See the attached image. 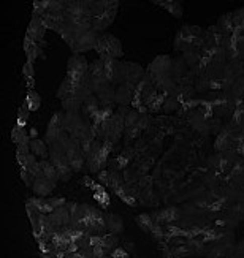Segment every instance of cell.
<instances>
[{
  "label": "cell",
  "instance_id": "obj_1",
  "mask_svg": "<svg viewBox=\"0 0 244 258\" xmlns=\"http://www.w3.org/2000/svg\"><path fill=\"white\" fill-rule=\"evenodd\" d=\"M119 11V0H97L91 5L92 29L98 33L106 32L113 24Z\"/></svg>",
  "mask_w": 244,
  "mask_h": 258
},
{
  "label": "cell",
  "instance_id": "obj_2",
  "mask_svg": "<svg viewBox=\"0 0 244 258\" xmlns=\"http://www.w3.org/2000/svg\"><path fill=\"white\" fill-rule=\"evenodd\" d=\"M95 52L100 59H122L124 55V46H122L120 40L113 35V33L102 32L98 35V41L95 46Z\"/></svg>",
  "mask_w": 244,
  "mask_h": 258
},
{
  "label": "cell",
  "instance_id": "obj_3",
  "mask_svg": "<svg viewBox=\"0 0 244 258\" xmlns=\"http://www.w3.org/2000/svg\"><path fill=\"white\" fill-rule=\"evenodd\" d=\"M205 30L198 26H182L179 30H177L176 37H174V44L173 48L176 52H184L187 49H191L195 46V43L203 37Z\"/></svg>",
  "mask_w": 244,
  "mask_h": 258
},
{
  "label": "cell",
  "instance_id": "obj_4",
  "mask_svg": "<svg viewBox=\"0 0 244 258\" xmlns=\"http://www.w3.org/2000/svg\"><path fill=\"white\" fill-rule=\"evenodd\" d=\"M91 62H87L84 54H72L67 62V76L76 83H86V75Z\"/></svg>",
  "mask_w": 244,
  "mask_h": 258
},
{
  "label": "cell",
  "instance_id": "obj_5",
  "mask_svg": "<svg viewBox=\"0 0 244 258\" xmlns=\"http://www.w3.org/2000/svg\"><path fill=\"white\" fill-rule=\"evenodd\" d=\"M98 35H100V33L97 30H94V29L81 33L80 37H76V40L72 44L70 51L73 54H86L89 51H95L97 41H98Z\"/></svg>",
  "mask_w": 244,
  "mask_h": 258
},
{
  "label": "cell",
  "instance_id": "obj_6",
  "mask_svg": "<svg viewBox=\"0 0 244 258\" xmlns=\"http://www.w3.org/2000/svg\"><path fill=\"white\" fill-rule=\"evenodd\" d=\"M171 67H173V57H171V55L160 54L148 65L146 72L154 78L168 76V75H171Z\"/></svg>",
  "mask_w": 244,
  "mask_h": 258
},
{
  "label": "cell",
  "instance_id": "obj_7",
  "mask_svg": "<svg viewBox=\"0 0 244 258\" xmlns=\"http://www.w3.org/2000/svg\"><path fill=\"white\" fill-rule=\"evenodd\" d=\"M146 75V70L137 62H122V83L137 87Z\"/></svg>",
  "mask_w": 244,
  "mask_h": 258
},
{
  "label": "cell",
  "instance_id": "obj_8",
  "mask_svg": "<svg viewBox=\"0 0 244 258\" xmlns=\"http://www.w3.org/2000/svg\"><path fill=\"white\" fill-rule=\"evenodd\" d=\"M103 60V69H105V76L108 81L117 87L122 83V62L119 59H102Z\"/></svg>",
  "mask_w": 244,
  "mask_h": 258
},
{
  "label": "cell",
  "instance_id": "obj_9",
  "mask_svg": "<svg viewBox=\"0 0 244 258\" xmlns=\"http://www.w3.org/2000/svg\"><path fill=\"white\" fill-rule=\"evenodd\" d=\"M64 132V127H62V111H57V113H54L49 124H48V130L44 133V141L48 143V146L57 143L60 133Z\"/></svg>",
  "mask_w": 244,
  "mask_h": 258
},
{
  "label": "cell",
  "instance_id": "obj_10",
  "mask_svg": "<svg viewBox=\"0 0 244 258\" xmlns=\"http://www.w3.org/2000/svg\"><path fill=\"white\" fill-rule=\"evenodd\" d=\"M46 26L43 24V19L41 18H32L30 22H29V27H27V32L26 35L29 38H32L33 41H37L43 46H46V43H44V35H46Z\"/></svg>",
  "mask_w": 244,
  "mask_h": 258
},
{
  "label": "cell",
  "instance_id": "obj_11",
  "mask_svg": "<svg viewBox=\"0 0 244 258\" xmlns=\"http://www.w3.org/2000/svg\"><path fill=\"white\" fill-rule=\"evenodd\" d=\"M67 24L75 32L76 37H80L81 33L92 29V18L91 16H73L67 13Z\"/></svg>",
  "mask_w": 244,
  "mask_h": 258
},
{
  "label": "cell",
  "instance_id": "obj_12",
  "mask_svg": "<svg viewBox=\"0 0 244 258\" xmlns=\"http://www.w3.org/2000/svg\"><path fill=\"white\" fill-rule=\"evenodd\" d=\"M133 95H135V87L120 83L116 87V105L117 106H132Z\"/></svg>",
  "mask_w": 244,
  "mask_h": 258
},
{
  "label": "cell",
  "instance_id": "obj_13",
  "mask_svg": "<svg viewBox=\"0 0 244 258\" xmlns=\"http://www.w3.org/2000/svg\"><path fill=\"white\" fill-rule=\"evenodd\" d=\"M44 46L37 41H33L32 38H29L27 35L24 37V52H26V57L27 60L30 62H37L38 59H43L44 57Z\"/></svg>",
  "mask_w": 244,
  "mask_h": 258
},
{
  "label": "cell",
  "instance_id": "obj_14",
  "mask_svg": "<svg viewBox=\"0 0 244 258\" xmlns=\"http://www.w3.org/2000/svg\"><path fill=\"white\" fill-rule=\"evenodd\" d=\"M54 187L55 185L49 181V179H46L44 176H38V177H35V181H33L32 190H33V194H35L37 197H40V198H48L49 194L52 192Z\"/></svg>",
  "mask_w": 244,
  "mask_h": 258
},
{
  "label": "cell",
  "instance_id": "obj_15",
  "mask_svg": "<svg viewBox=\"0 0 244 258\" xmlns=\"http://www.w3.org/2000/svg\"><path fill=\"white\" fill-rule=\"evenodd\" d=\"M80 84H83V83H76V81L72 80V78H69L65 75V78L62 80V83H60V86L57 89V94H55V95H57V98L62 102V100L72 97L75 94V91H76V87Z\"/></svg>",
  "mask_w": 244,
  "mask_h": 258
},
{
  "label": "cell",
  "instance_id": "obj_16",
  "mask_svg": "<svg viewBox=\"0 0 244 258\" xmlns=\"http://www.w3.org/2000/svg\"><path fill=\"white\" fill-rule=\"evenodd\" d=\"M102 108V103H100V100L95 94H92L91 97H87L84 100V103H83V108H81V114L87 119H92L95 114H97V111Z\"/></svg>",
  "mask_w": 244,
  "mask_h": 258
},
{
  "label": "cell",
  "instance_id": "obj_17",
  "mask_svg": "<svg viewBox=\"0 0 244 258\" xmlns=\"http://www.w3.org/2000/svg\"><path fill=\"white\" fill-rule=\"evenodd\" d=\"M30 152H32L33 155L40 157L41 160L49 159V146H48L46 141H41V140L33 138V140L30 141Z\"/></svg>",
  "mask_w": 244,
  "mask_h": 258
},
{
  "label": "cell",
  "instance_id": "obj_18",
  "mask_svg": "<svg viewBox=\"0 0 244 258\" xmlns=\"http://www.w3.org/2000/svg\"><path fill=\"white\" fill-rule=\"evenodd\" d=\"M60 103H62V111H65V113H81L84 100H81L78 95H72L69 98L62 100Z\"/></svg>",
  "mask_w": 244,
  "mask_h": 258
},
{
  "label": "cell",
  "instance_id": "obj_19",
  "mask_svg": "<svg viewBox=\"0 0 244 258\" xmlns=\"http://www.w3.org/2000/svg\"><path fill=\"white\" fill-rule=\"evenodd\" d=\"M106 217V231L113 233V234H119L124 231V220L120 219V216L117 214H105Z\"/></svg>",
  "mask_w": 244,
  "mask_h": 258
},
{
  "label": "cell",
  "instance_id": "obj_20",
  "mask_svg": "<svg viewBox=\"0 0 244 258\" xmlns=\"http://www.w3.org/2000/svg\"><path fill=\"white\" fill-rule=\"evenodd\" d=\"M217 27L222 33H224V35H233V32H235V24H233V11L222 15L217 19Z\"/></svg>",
  "mask_w": 244,
  "mask_h": 258
},
{
  "label": "cell",
  "instance_id": "obj_21",
  "mask_svg": "<svg viewBox=\"0 0 244 258\" xmlns=\"http://www.w3.org/2000/svg\"><path fill=\"white\" fill-rule=\"evenodd\" d=\"M40 165H41V173L43 176L49 179V181L54 184V185H57L59 182V176H57V168H55L49 159H44V160H40Z\"/></svg>",
  "mask_w": 244,
  "mask_h": 258
},
{
  "label": "cell",
  "instance_id": "obj_22",
  "mask_svg": "<svg viewBox=\"0 0 244 258\" xmlns=\"http://www.w3.org/2000/svg\"><path fill=\"white\" fill-rule=\"evenodd\" d=\"M181 57L184 59V62L189 65V69H197L200 60H202V51L197 49V48H191L184 52H181Z\"/></svg>",
  "mask_w": 244,
  "mask_h": 258
},
{
  "label": "cell",
  "instance_id": "obj_23",
  "mask_svg": "<svg viewBox=\"0 0 244 258\" xmlns=\"http://www.w3.org/2000/svg\"><path fill=\"white\" fill-rule=\"evenodd\" d=\"M162 8L165 11H168V13L174 18H182V15H184L182 0H166V2L162 5Z\"/></svg>",
  "mask_w": 244,
  "mask_h": 258
},
{
  "label": "cell",
  "instance_id": "obj_24",
  "mask_svg": "<svg viewBox=\"0 0 244 258\" xmlns=\"http://www.w3.org/2000/svg\"><path fill=\"white\" fill-rule=\"evenodd\" d=\"M35 62H30L27 60L22 67V75H24V80H26V84L29 87V91H32L33 87H35Z\"/></svg>",
  "mask_w": 244,
  "mask_h": 258
},
{
  "label": "cell",
  "instance_id": "obj_25",
  "mask_svg": "<svg viewBox=\"0 0 244 258\" xmlns=\"http://www.w3.org/2000/svg\"><path fill=\"white\" fill-rule=\"evenodd\" d=\"M233 24H235L233 35L244 37V7L233 11Z\"/></svg>",
  "mask_w": 244,
  "mask_h": 258
},
{
  "label": "cell",
  "instance_id": "obj_26",
  "mask_svg": "<svg viewBox=\"0 0 244 258\" xmlns=\"http://www.w3.org/2000/svg\"><path fill=\"white\" fill-rule=\"evenodd\" d=\"M117 244H119V238L117 234H113V233H105L103 238H102V245L105 247V250L109 253L113 252L114 249H117Z\"/></svg>",
  "mask_w": 244,
  "mask_h": 258
},
{
  "label": "cell",
  "instance_id": "obj_27",
  "mask_svg": "<svg viewBox=\"0 0 244 258\" xmlns=\"http://www.w3.org/2000/svg\"><path fill=\"white\" fill-rule=\"evenodd\" d=\"M24 103L30 108V111H37L40 108V105H41V97H40V94L37 91H33V89H32V91L27 92Z\"/></svg>",
  "mask_w": 244,
  "mask_h": 258
},
{
  "label": "cell",
  "instance_id": "obj_28",
  "mask_svg": "<svg viewBox=\"0 0 244 258\" xmlns=\"http://www.w3.org/2000/svg\"><path fill=\"white\" fill-rule=\"evenodd\" d=\"M179 98H177L176 94H171V95H166L165 97V103H163V109L165 113H170V111H174L177 108V105H179Z\"/></svg>",
  "mask_w": 244,
  "mask_h": 258
},
{
  "label": "cell",
  "instance_id": "obj_29",
  "mask_svg": "<svg viewBox=\"0 0 244 258\" xmlns=\"http://www.w3.org/2000/svg\"><path fill=\"white\" fill-rule=\"evenodd\" d=\"M29 114H30V108L24 103V105L19 108V111H18V122H16V124L26 127V122H27Z\"/></svg>",
  "mask_w": 244,
  "mask_h": 258
},
{
  "label": "cell",
  "instance_id": "obj_30",
  "mask_svg": "<svg viewBox=\"0 0 244 258\" xmlns=\"http://www.w3.org/2000/svg\"><path fill=\"white\" fill-rule=\"evenodd\" d=\"M48 201H49V205L55 209V208H60V206H65L67 205V201L64 200V198H55V197H49L48 198Z\"/></svg>",
  "mask_w": 244,
  "mask_h": 258
},
{
  "label": "cell",
  "instance_id": "obj_31",
  "mask_svg": "<svg viewBox=\"0 0 244 258\" xmlns=\"http://www.w3.org/2000/svg\"><path fill=\"white\" fill-rule=\"evenodd\" d=\"M86 2H89V4H94V2H97V0H86Z\"/></svg>",
  "mask_w": 244,
  "mask_h": 258
},
{
  "label": "cell",
  "instance_id": "obj_32",
  "mask_svg": "<svg viewBox=\"0 0 244 258\" xmlns=\"http://www.w3.org/2000/svg\"><path fill=\"white\" fill-rule=\"evenodd\" d=\"M65 2H67V4H70V2H75V0H65Z\"/></svg>",
  "mask_w": 244,
  "mask_h": 258
}]
</instances>
